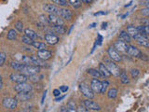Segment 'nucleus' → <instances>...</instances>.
<instances>
[{
    "label": "nucleus",
    "instance_id": "nucleus-50",
    "mask_svg": "<svg viewBox=\"0 0 149 112\" xmlns=\"http://www.w3.org/2000/svg\"><path fill=\"white\" fill-rule=\"evenodd\" d=\"M64 98H65V95H63V96H57V97L55 98V100H54V101H55V102H61L62 100H63Z\"/></svg>",
    "mask_w": 149,
    "mask_h": 112
},
{
    "label": "nucleus",
    "instance_id": "nucleus-21",
    "mask_svg": "<svg viewBox=\"0 0 149 112\" xmlns=\"http://www.w3.org/2000/svg\"><path fill=\"white\" fill-rule=\"evenodd\" d=\"M99 71L101 72V74L104 76V78H109L111 77V73L109 72V70L107 69V67L105 66L104 64H99Z\"/></svg>",
    "mask_w": 149,
    "mask_h": 112
},
{
    "label": "nucleus",
    "instance_id": "nucleus-18",
    "mask_svg": "<svg viewBox=\"0 0 149 112\" xmlns=\"http://www.w3.org/2000/svg\"><path fill=\"white\" fill-rule=\"evenodd\" d=\"M134 39L137 41V43L139 45H141L143 47H146V48H148L149 47V41H148V38L146 36H143L139 34Z\"/></svg>",
    "mask_w": 149,
    "mask_h": 112
},
{
    "label": "nucleus",
    "instance_id": "nucleus-14",
    "mask_svg": "<svg viewBox=\"0 0 149 112\" xmlns=\"http://www.w3.org/2000/svg\"><path fill=\"white\" fill-rule=\"evenodd\" d=\"M114 49L116 50V51H121V52H126L127 51V49H128V45L127 43H125L122 40H118L115 42L114 44Z\"/></svg>",
    "mask_w": 149,
    "mask_h": 112
},
{
    "label": "nucleus",
    "instance_id": "nucleus-40",
    "mask_svg": "<svg viewBox=\"0 0 149 112\" xmlns=\"http://www.w3.org/2000/svg\"><path fill=\"white\" fill-rule=\"evenodd\" d=\"M108 86H109V82L107 81V80H104V81H102V88H101V92L100 93H104L106 92V90H107V88H108Z\"/></svg>",
    "mask_w": 149,
    "mask_h": 112
},
{
    "label": "nucleus",
    "instance_id": "nucleus-39",
    "mask_svg": "<svg viewBox=\"0 0 149 112\" xmlns=\"http://www.w3.org/2000/svg\"><path fill=\"white\" fill-rule=\"evenodd\" d=\"M15 29L20 33H22V31H24V29H23V23L21 21H18L15 22Z\"/></svg>",
    "mask_w": 149,
    "mask_h": 112
},
{
    "label": "nucleus",
    "instance_id": "nucleus-37",
    "mask_svg": "<svg viewBox=\"0 0 149 112\" xmlns=\"http://www.w3.org/2000/svg\"><path fill=\"white\" fill-rule=\"evenodd\" d=\"M51 1H52V3L58 5V6H60V7H63V8L66 7L68 5L67 0H51Z\"/></svg>",
    "mask_w": 149,
    "mask_h": 112
},
{
    "label": "nucleus",
    "instance_id": "nucleus-54",
    "mask_svg": "<svg viewBox=\"0 0 149 112\" xmlns=\"http://www.w3.org/2000/svg\"><path fill=\"white\" fill-rule=\"evenodd\" d=\"M2 87H3V80H2V77L0 76V90L2 89Z\"/></svg>",
    "mask_w": 149,
    "mask_h": 112
},
{
    "label": "nucleus",
    "instance_id": "nucleus-32",
    "mask_svg": "<svg viewBox=\"0 0 149 112\" xmlns=\"http://www.w3.org/2000/svg\"><path fill=\"white\" fill-rule=\"evenodd\" d=\"M20 63H22L23 64H33L30 56H24V55H22V57H21Z\"/></svg>",
    "mask_w": 149,
    "mask_h": 112
},
{
    "label": "nucleus",
    "instance_id": "nucleus-55",
    "mask_svg": "<svg viewBox=\"0 0 149 112\" xmlns=\"http://www.w3.org/2000/svg\"><path fill=\"white\" fill-rule=\"evenodd\" d=\"M107 26V22H102V29H105Z\"/></svg>",
    "mask_w": 149,
    "mask_h": 112
},
{
    "label": "nucleus",
    "instance_id": "nucleus-3",
    "mask_svg": "<svg viewBox=\"0 0 149 112\" xmlns=\"http://www.w3.org/2000/svg\"><path fill=\"white\" fill-rule=\"evenodd\" d=\"M79 90H80L83 96H85L88 99H93L95 96L94 92L91 90V87H88L86 83H80L79 84Z\"/></svg>",
    "mask_w": 149,
    "mask_h": 112
},
{
    "label": "nucleus",
    "instance_id": "nucleus-56",
    "mask_svg": "<svg viewBox=\"0 0 149 112\" xmlns=\"http://www.w3.org/2000/svg\"><path fill=\"white\" fill-rule=\"evenodd\" d=\"M95 25H97V23L96 22H93V23H91V24H90L88 28H93V27H95Z\"/></svg>",
    "mask_w": 149,
    "mask_h": 112
},
{
    "label": "nucleus",
    "instance_id": "nucleus-24",
    "mask_svg": "<svg viewBox=\"0 0 149 112\" xmlns=\"http://www.w3.org/2000/svg\"><path fill=\"white\" fill-rule=\"evenodd\" d=\"M50 30L55 34H65V28L63 27V25H52L50 27Z\"/></svg>",
    "mask_w": 149,
    "mask_h": 112
},
{
    "label": "nucleus",
    "instance_id": "nucleus-1",
    "mask_svg": "<svg viewBox=\"0 0 149 112\" xmlns=\"http://www.w3.org/2000/svg\"><path fill=\"white\" fill-rule=\"evenodd\" d=\"M20 72L26 75L27 77H29L31 75L38 74L40 72V67L34 64H23V66Z\"/></svg>",
    "mask_w": 149,
    "mask_h": 112
},
{
    "label": "nucleus",
    "instance_id": "nucleus-28",
    "mask_svg": "<svg viewBox=\"0 0 149 112\" xmlns=\"http://www.w3.org/2000/svg\"><path fill=\"white\" fill-rule=\"evenodd\" d=\"M32 46L34 47L35 49H36L37 50H45L47 48V45L43 42H38V41H34V43L32 44Z\"/></svg>",
    "mask_w": 149,
    "mask_h": 112
},
{
    "label": "nucleus",
    "instance_id": "nucleus-22",
    "mask_svg": "<svg viewBox=\"0 0 149 112\" xmlns=\"http://www.w3.org/2000/svg\"><path fill=\"white\" fill-rule=\"evenodd\" d=\"M129 34V36H130V38H135L138 35H139V33L136 29V27H134V26H132V25H130L127 27V31H126Z\"/></svg>",
    "mask_w": 149,
    "mask_h": 112
},
{
    "label": "nucleus",
    "instance_id": "nucleus-8",
    "mask_svg": "<svg viewBox=\"0 0 149 112\" xmlns=\"http://www.w3.org/2000/svg\"><path fill=\"white\" fill-rule=\"evenodd\" d=\"M129 55L132 56V57H136V58H142L143 57V54L142 52L140 51L136 47H134L132 45H128V49L127 51H126Z\"/></svg>",
    "mask_w": 149,
    "mask_h": 112
},
{
    "label": "nucleus",
    "instance_id": "nucleus-52",
    "mask_svg": "<svg viewBox=\"0 0 149 112\" xmlns=\"http://www.w3.org/2000/svg\"><path fill=\"white\" fill-rule=\"evenodd\" d=\"M81 3H85V4H91L92 3L93 0H80Z\"/></svg>",
    "mask_w": 149,
    "mask_h": 112
},
{
    "label": "nucleus",
    "instance_id": "nucleus-20",
    "mask_svg": "<svg viewBox=\"0 0 149 112\" xmlns=\"http://www.w3.org/2000/svg\"><path fill=\"white\" fill-rule=\"evenodd\" d=\"M136 29H137L139 34L143 36L147 37V36L149 35V27H148V25H143V24L139 25V26L136 27Z\"/></svg>",
    "mask_w": 149,
    "mask_h": 112
},
{
    "label": "nucleus",
    "instance_id": "nucleus-6",
    "mask_svg": "<svg viewBox=\"0 0 149 112\" xmlns=\"http://www.w3.org/2000/svg\"><path fill=\"white\" fill-rule=\"evenodd\" d=\"M33 90V86L28 84L26 82H21V83H17L15 86H14V91L17 92H32Z\"/></svg>",
    "mask_w": 149,
    "mask_h": 112
},
{
    "label": "nucleus",
    "instance_id": "nucleus-33",
    "mask_svg": "<svg viewBox=\"0 0 149 112\" xmlns=\"http://www.w3.org/2000/svg\"><path fill=\"white\" fill-rule=\"evenodd\" d=\"M66 107H67L68 111H77V105H76V103H74V101H73V100H70L67 103Z\"/></svg>",
    "mask_w": 149,
    "mask_h": 112
},
{
    "label": "nucleus",
    "instance_id": "nucleus-44",
    "mask_svg": "<svg viewBox=\"0 0 149 112\" xmlns=\"http://www.w3.org/2000/svg\"><path fill=\"white\" fill-rule=\"evenodd\" d=\"M77 111H78V112H87V111H88V109L83 105V106H79L77 108Z\"/></svg>",
    "mask_w": 149,
    "mask_h": 112
},
{
    "label": "nucleus",
    "instance_id": "nucleus-13",
    "mask_svg": "<svg viewBox=\"0 0 149 112\" xmlns=\"http://www.w3.org/2000/svg\"><path fill=\"white\" fill-rule=\"evenodd\" d=\"M91 88L94 92V93H100L102 88V81H100L97 78H92L91 81Z\"/></svg>",
    "mask_w": 149,
    "mask_h": 112
},
{
    "label": "nucleus",
    "instance_id": "nucleus-25",
    "mask_svg": "<svg viewBox=\"0 0 149 112\" xmlns=\"http://www.w3.org/2000/svg\"><path fill=\"white\" fill-rule=\"evenodd\" d=\"M118 38L120 40H122L123 42H125V43H130V36H129V34L126 31H121L120 34L118 36Z\"/></svg>",
    "mask_w": 149,
    "mask_h": 112
},
{
    "label": "nucleus",
    "instance_id": "nucleus-19",
    "mask_svg": "<svg viewBox=\"0 0 149 112\" xmlns=\"http://www.w3.org/2000/svg\"><path fill=\"white\" fill-rule=\"evenodd\" d=\"M31 58V61L34 65H36V66H39V67H42V66H46V63L44 60L40 59L39 57H37L36 55H31L30 56Z\"/></svg>",
    "mask_w": 149,
    "mask_h": 112
},
{
    "label": "nucleus",
    "instance_id": "nucleus-29",
    "mask_svg": "<svg viewBox=\"0 0 149 112\" xmlns=\"http://www.w3.org/2000/svg\"><path fill=\"white\" fill-rule=\"evenodd\" d=\"M10 66L13 70H15V71H21L23 66V64H22L20 62H11Z\"/></svg>",
    "mask_w": 149,
    "mask_h": 112
},
{
    "label": "nucleus",
    "instance_id": "nucleus-45",
    "mask_svg": "<svg viewBox=\"0 0 149 112\" xmlns=\"http://www.w3.org/2000/svg\"><path fill=\"white\" fill-rule=\"evenodd\" d=\"M68 89H69L68 86H66V85H63V86H61V87H60L59 90H60L61 92H66L68 91Z\"/></svg>",
    "mask_w": 149,
    "mask_h": 112
},
{
    "label": "nucleus",
    "instance_id": "nucleus-27",
    "mask_svg": "<svg viewBox=\"0 0 149 112\" xmlns=\"http://www.w3.org/2000/svg\"><path fill=\"white\" fill-rule=\"evenodd\" d=\"M119 78H120V81L122 84H129L130 83V79L127 76V74L124 71H120V74H119Z\"/></svg>",
    "mask_w": 149,
    "mask_h": 112
},
{
    "label": "nucleus",
    "instance_id": "nucleus-48",
    "mask_svg": "<svg viewBox=\"0 0 149 112\" xmlns=\"http://www.w3.org/2000/svg\"><path fill=\"white\" fill-rule=\"evenodd\" d=\"M47 92H48V91H45L44 93H43V95H42V98H41V105H44V102H45V98L47 96Z\"/></svg>",
    "mask_w": 149,
    "mask_h": 112
},
{
    "label": "nucleus",
    "instance_id": "nucleus-30",
    "mask_svg": "<svg viewBox=\"0 0 149 112\" xmlns=\"http://www.w3.org/2000/svg\"><path fill=\"white\" fill-rule=\"evenodd\" d=\"M116 96H118V90H116V88L110 89L108 92H107V97H108L109 99H115Z\"/></svg>",
    "mask_w": 149,
    "mask_h": 112
},
{
    "label": "nucleus",
    "instance_id": "nucleus-12",
    "mask_svg": "<svg viewBox=\"0 0 149 112\" xmlns=\"http://www.w3.org/2000/svg\"><path fill=\"white\" fill-rule=\"evenodd\" d=\"M83 105L85 106L88 110H94V111H98L101 109L100 106L97 104L96 102L92 101L91 99H87V100H84L83 102Z\"/></svg>",
    "mask_w": 149,
    "mask_h": 112
},
{
    "label": "nucleus",
    "instance_id": "nucleus-49",
    "mask_svg": "<svg viewBox=\"0 0 149 112\" xmlns=\"http://www.w3.org/2000/svg\"><path fill=\"white\" fill-rule=\"evenodd\" d=\"M106 14H108V12H107V11H99V12H96V13H94V16L106 15Z\"/></svg>",
    "mask_w": 149,
    "mask_h": 112
},
{
    "label": "nucleus",
    "instance_id": "nucleus-11",
    "mask_svg": "<svg viewBox=\"0 0 149 112\" xmlns=\"http://www.w3.org/2000/svg\"><path fill=\"white\" fill-rule=\"evenodd\" d=\"M107 53H108L109 57L112 61H115V62H121V60H122V57H121V55H119V53L116 51L114 48H110L107 50Z\"/></svg>",
    "mask_w": 149,
    "mask_h": 112
},
{
    "label": "nucleus",
    "instance_id": "nucleus-47",
    "mask_svg": "<svg viewBox=\"0 0 149 112\" xmlns=\"http://www.w3.org/2000/svg\"><path fill=\"white\" fill-rule=\"evenodd\" d=\"M102 36L99 34V35H98V38L96 39V42H95V43H96L97 45H101V44H102Z\"/></svg>",
    "mask_w": 149,
    "mask_h": 112
},
{
    "label": "nucleus",
    "instance_id": "nucleus-4",
    "mask_svg": "<svg viewBox=\"0 0 149 112\" xmlns=\"http://www.w3.org/2000/svg\"><path fill=\"white\" fill-rule=\"evenodd\" d=\"M2 105L5 108L7 109H10L13 110L15 109L17 107L18 105V101L15 99V98H12V97H6L4 98L3 101H2Z\"/></svg>",
    "mask_w": 149,
    "mask_h": 112
},
{
    "label": "nucleus",
    "instance_id": "nucleus-2",
    "mask_svg": "<svg viewBox=\"0 0 149 112\" xmlns=\"http://www.w3.org/2000/svg\"><path fill=\"white\" fill-rule=\"evenodd\" d=\"M104 64L105 66L107 67V69L109 70V72L111 73V75H113L115 77H118L120 71L121 70L119 69V67L116 65L113 61L110 60V59H104Z\"/></svg>",
    "mask_w": 149,
    "mask_h": 112
},
{
    "label": "nucleus",
    "instance_id": "nucleus-16",
    "mask_svg": "<svg viewBox=\"0 0 149 112\" xmlns=\"http://www.w3.org/2000/svg\"><path fill=\"white\" fill-rule=\"evenodd\" d=\"M44 38L47 43L49 45H56L59 42V37L55 35H52V34H46Z\"/></svg>",
    "mask_w": 149,
    "mask_h": 112
},
{
    "label": "nucleus",
    "instance_id": "nucleus-38",
    "mask_svg": "<svg viewBox=\"0 0 149 112\" xmlns=\"http://www.w3.org/2000/svg\"><path fill=\"white\" fill-rule=\"evenodd\" d=\"M42 78H43V76H37V74L31 75V76H29V79L32 82H34V83L38 82L40 79H42Z\"/></svg>",
    "mask_w": 149,
    "mask_h": 112
},
{
    "label": "nucleus",
    "instance_id": "nucleus-15",
    "mask_svg": "<svg viewBox=\"0 0 149 112\" xmlns=\"http://www.w3.org/2000/svg\"><path fill=\"white\" fill-rule=\"evenodd\" d=\"M36 56L37 57H39L40 59L42 60H49L51 58V56H52V53H51V51L48 50H37V53H36Z\"/></svg>",
    "mask_w": 149,
    "mask_h": 112
},
{
    "label": "nucleus",
    "instance_id": "nucleus-43",
    "mask_svg": "<svg viewBox=\"0 0 149 112\" xmlns=\"http://www.w3.org/2000/svg\"><path fill=\"white\" fill-rule=\"evenodd\" d=\"M141 14H142L143 16L147 17V16L149 15V8H148V7H146V8H143L142 10H141Z\"/></svg>",
    "mask_w": 149,
    "mask_h": 112
},
{
    "label": "nucleus",
    "instance_id": "nucleus-31",
    "mask_svg": "<svg viewBox=\"0 0 149 112\" xmlns=\"http://www.w3.org/2000/svg\"><path fill=\"white\" fill-rule=\"evenodd\" d=\"M7 38L8 40H15L17 38V32L15 31V29H10L8 32Z\"/></svg>",
    "mask_w": 149,
    "mask_h": 112
},
{
    "label": "nucleus",
    "instance_id": "nucleus-9",
    "mask_svg": "<svg viewBox=\"0 0 149 112\" xmlns=\"http://www.w3.org/2000/svg\"><path fill=\"white\" fill-rule=\"evenodd\" d=\"M58 15L63 19V20H66V21H70L72 20V17H73V14L71 12V10H69L67 8H59V12H58Z\"/></svg>",
    "mask_w": 149,
    "mask_h": 112
},
{
    "label": "nucleus",
    "instance_id": "nucleus-23",
    "mask_svg": "<svg viewBox=\"0 0 149 112\" xmlns=\"http://www.w3.org/2000/svg\"><path fill=\"white\" fill-rule=\"evenodd\" d=\"M87 72L88 75H91V76H92L93 78H104V76L101 74V72L99 71V70L97 69H93V68H90L87 70Z\"/></svg>",
    "mask_w": 149,
    "mask_h": 112
},
{
    "label": "nucleus",
    "instance_id": "nucleus-46",
    "mask_svg": "<svg viewBox=\"0 0 149 112\" xmlns=\"http://www.w3.org/2000/svg\"><path fill=\"white\" fill-rule=\"evenodd\" d=\"M61 93H62V92H61L59 89H54L53 90V95L55 97H57V96H60L61 95Z\"/></svg>",
    "mask_w": 149,
    "mask_h": 112
},
{
    "label": "nucleus",
    "instance_id": "nucleus-7",
    "mask_svg": "<svg viewBox=\"0 0 149 112\" xmlns=\"http://www.w3.org/2000/svg\"><path fill=\"white\" fill-rule=\"evenodd\" d=\"M49 20L50 24L52 25H63L64 24V20H63L57 14H49Z\"/></svg>",
    "mask_w": 149,
    "mask_h": 112
},
{
    "label": "nucleus",
    "instance_id": "nucleus-59",
    "mask_svg": "<svg viewBox=\"0 0 149 112\" xmlns=\"http://www.w3.org/2000/svg\"><path fill=\"white\" fill-rule=\"evenodd\" d=\"M132 1H130V2L129 4H127V5H125V8H127V7H130V5H132Z\"/></svg>",
    "mask_w": 149,
    "mask_h": 112
},
{
    "label": "nucleus",
    "instance_id": "nucleus-5",
    "mask_svg": "<svg viewBox=\"0 0 149 112\" xmlns=\"http://www.w3.org/2000/svg\"><path fill=\"white\" fill-rule=\"evenodd\" d=\"M9 78H10V80L13 82L21 83V82H26L28 77L22 73H12L9 75Z\"/></svg>",
    "mask_w": 149,
    "mask_h": 112
},
{
    "label": "nucleus",
    "instance_id": "nucleus-53",
    "mask_svg": "<svg viewBox=\"0 0 149 112\" xmlns=\"http://www.w3.org/2000/svg\"><path fill=\"white\" fill-rule=\"evenodd\" d=\"M141 22H142V24H143V25H148L149 24V22H148V21L146 20V19H144V20L141 21Z\"/></svg>",
    "mask_w": 149,
    "mask_h": 112
},
{
    "label": "nucleus",
    "instance_id": "nucleus-36",
    "mask_svg": "<svg viewBox=\"0 0 149 112\" xmlns=\"http://www.w3.org/2000/svg\"><path fill=\"white\" fill-rule=\"evenodd\" d=\"M69 4L71 5L74 8H79L82 5L80 0H69Z\"/></svg>",
    "mask_w": 149,
    "mask_h": 112
},
{
    "label": "nucleus",
    "instance_id": "nucleus-35",
    "mask_svg": "<svg viewBox=\"0 0 149 112\" xmlns=\"http://www.w3.org/2000/svg\"><path fill=\"white\" fill-rule=\"evenodd\" d=\"M39 21H40V22L42 23V24L45 25V26H49V25H50V22H49V18H48V17H46L45 15H40V16H39Z\"/></svg>",
    "mask_w": 149,
    "mask_h": 112
},
{
    "label": "nucleus",
    "instance_id": "nucleus-51",
    "mask_svg": "<svg viewBox=\"0 0 149 112\" xmlns=\"http://www.w3.org/2000/svg\"><path fill=\"white\" fill-rule=\"evenodd\" d=\"M60 111H62V112H67V111H68V109H67V107H66V106H61Z\"/></svg>",
    "mask_w": 149,
    "mask_h": 112
},
{
    "label": "nucleus",
    "instance_id": "nucleus-42",
    "mask_svg": "<svg viewBox=\"0 0 149 112\" xmlns=\"http://www.w3.org/2000/svg\"><path fill=\"white\" fill-rule=\"evenodd\" d=\"M6 58H7V54L6 53H5V52H0V66H2V65L5 64Z\"/></svg>",
    "mask_w": 149,
    "mask_h": 112
},
{
    "label": "nucleus",
    "instance_id": "nucleus-17",
    "mask_svg": "<svg viewBox=\"0 0 149 112\" xmlns=\"http://www.w3.org/2000/svg\"><path fill=\"white\" fill-rule=\"evenodd\" d=\"M43 9L44 11L48 12L49 14H57L58 15L59 12V8H57L52 4H45L43 6Z\"/></svg>",
    "mask_w": 149,
    "mask_h": 112
},
{
    "label": "nucleus",
    "instance_id": "nucleus-58",
    "mask_svg": "<svg viewBox=\"0 0 149 112\" xmlns=\"http://www.w3.org/2000/svg\"><path fill=\"white\" fill-rule=\"evenodd\" d=\"M129 15V13L127 12V13H125L124 14V15H122V16H121V19H124V18H126V17H127Z\"/></svg>",
    "mask_w": 149,
    "mask_h": 112
},
{
    "label": "nucleus",
    "instance_id": "nucleus-34",
    "mask_svg": "<svg viewBox=\"0 0 149 112\" xmlns=\"http://www.w3.org/2000/svg\"><path fill=\"white\" fill-rule=\"evenodd\" d=\"M22 43H24L26 45H29V46H32V44L34 43V40H33L31 37L27 36L26 35L22 36Z\"/></svg>",
    "mask_w": 149,
    "mask_h": 112
},
{
    "label": "nucleus",
    "instance_id": "nucleus-10",
    "mask_svg": "<svg viewBox=\"0 0 149 112\" xmlns=\"http://www.w3.org/2000/svg\"><path fill=\"white\" fill-rule=\"evenodd\" d=\"M33 97V93L32 92H18V94L14 97L17 101L20 102H25L27 100L31 99Z\"/></svg>",
    "mask_w": 149,
    "mask_h": 112
},
{
    "label": "nucleus",
    "instance_id": "nucleus-41",
    "mask_svg": "<svg viewBox=\"0 0 149 112\" xmlns=\"http://www.w3.org/2000/svg\"><path fill=\"white\" fill-rule=\"evenodd\" d=\"M139 74H140V70L136 69V68L132 69V71H130V75H132V78H136L139 76Z\"/></svg>",
    "mask_w": 149,
    "mask_h": 112
},
{
    "label": "nucleus",
    "instance_id": "nucleus-57",
    "mask_svg": "<svg viewBox=\"0 0 149 112\" xmlns=\"http://www.w3.org/2000/svg\"><path fill=\"white\" fill-rule=\"evenodd\" d=\"M73 28H74V25H71V27H70V29H69V31L67 32V34H68V35L70 34V33H71V31L73 30Z\"/></svg>",
    "mask_w": 149,
    "mask_h": 112
},
{
    "label": "nucleus",
    "instance_id": "nucleus-26",
    "mask_svg": "<svg viewBox=\"0 0 149 112\" xmlns=\"http://www.w3.org/2000/svg\"><path fill=\"white\" fill-rule=\"evenodd\" d=\"M24 34H25L27 36L31 37V38H32L33 40H35V39L37 38V37H38V35H37L34 30L29 29V28H27V29L24 30Z\"/></svg>",
    "mask_w": 149,
    "mask_h": 112
}]
</instances>
